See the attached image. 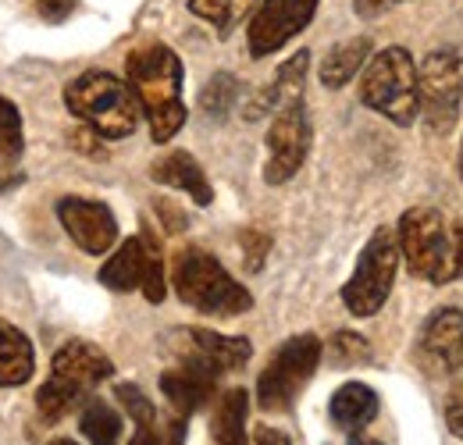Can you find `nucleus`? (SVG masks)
Here are the masks:
<instances>
[{"mask_svg": "<svg viewBox=\"0 0 463 445\" xmlns=\"http://www.w3.org/2000/svg\"><path fill=\"white\" fill-rule=\"evenodd\" d=\"M400 253L413 279L449 285L463 279V222L435 207H410L400 218Z\"/></svg>", "mask_w": 463, "mask_h": 445, "instance_id": "1", "label": "nucleus"}, {"mask_svg": "<svg viewBox=\"0 0 463 445\" xmlns=\"http://www.w3.org/2000/svg\"><path fill=\"white\" fill-rule=\"evenodd\" d=\"M125 79L139 97V108L150 121L154 143H172V136L185 125L182 61H178V54L165 43L139 47L125 61Z\"/></svg>", "mask_w": 463, "mask_h": 445, "instance_id": "2", "label": "nucleus"}, {"mask_svg": "<svg viewBox=\"0 0 463 445\" xmlns=\"http://www.w3.org/2000/svg\"><path fill=\"white\" fill-rule=\"evenodd\" d=\"M64 108L104 139L132 136L143 114L128 79H118L111 71H82L71 79L64 86Z\"/></svg>", "mask_w": 463, "mask_h": 445, "instance_id": "3", "label": "nucleus"}, {"mask_svg": "<svg viewBox=\"0 0 463 445\" xmlns=\"http://www.w3.org/2000/svg\"><path fill=\"white\" fill-rule=\"evenodd\" d=\"M111 374H115V364L104 349H97L93 342H82V338L64 342L51 360V378L43 382V389L36 395L40 417L61 421L68 410L93 399V389L100 382H108Z\"/></svg>", "mask_w": 463, "mask_h": 445, "instance_id": "4", "label": "nucleus"}, {"mask_svg": "<svg viewBox=\"0 0 463 445\" xmlns=\"http://www.w3.org/2000/svg\"><path fill=\"white\" fill-rule=\"evenodd\" d=\"M175 292L185 307L211 317H239L253 307V296L222 268V260L200 246H185L175 257Z\"/></svg>", "mask_w": 463, "mask_h": 445, "instance_id": "5", "label": "nucleus"}, {"mask_svg": "<svg viewBox=\"0 0 463 445\" xmlns=\"http://www.w3.org/2000/svg\"><path fill=\"white\" fill-rule=\"evenodd\" d=\"M360 104L389 118L392 125H413L420 114L417 97V64L406 47H385L371 54L360 75Z\"/></svg>", "mask_w": 463, "mask_h": 445, "instance_id": "6", "label": "nucleus"}, {"mask_svg": "<svg viewBox=\"0 0 463 445\" xmlns=\"http://www.w3.org/2000/svg\"><path fill=\"white\" fill-rule=\"evenodd\" d=\"M400 260H403V253H400L396 228H378L367 239V246L360 250V260L343 285V303L353 317H374L385 307L396 271H400Z\"/></svg>", "mask_w": 463, "mask_h": 445, "instance_id": "7", "label": "nucleus"}, {"mask_svg": "<svg viewBox=\"0 0 463 445\" xmlns=\"http://www.w3.org/2000/svg\"><path fill=\"white\" fill-rule=\"evenodd\" d=\"M417 97L428 132L446 136L463 104V47H439L417 68Z\"/></svg>", "mask_w": 463, "mask_h": 445, "instance_id": "8", "label": "nucleus"}, {"mask_svg": "<svg viewBox=\"0 0 463 445\" xmlns=\"http://www.w3.org/2000/svg\"><path fill=\"white\" fill-rule=\"evenodd\" d=\"M321 338L317 335H292L279 346V353L268 360V367L260 371L257 382V402L268 413H282L289 410L292 399L303 392V385L314 378L317 364H321Z\"/></svg>", "mask_w": 463, "mask_h": 445, "instance_id": "9", "label": "nucleus"}, {"mask_svg": "<svg viewBox=\"0 0 463 445\" xmlns=\"http://www.w3.org/2000/svg\"><path fill=\"white\" fill-rule=\"evenodd\" d=\"M165 349L175 356V364L200 367V371H207L214 378H222L229 371H239L253 356L250 338L218 335V332H207V328H178V332L168 335V346Z\"/></svg>", "mask_w": 463, "mask_h": 445, "instance_id": "10", "label": "nucleus"}, {"mask_svg": "<svg viewBox=\"0 0 463 445\" xmlns=\"http://www.w3.org/2000/svg\"><path fill=\"white\" fill-rule=\"evenodd\" d=\"M314 14H317V0H260L246 29L250 57L260 61V57L279 54L314 22Z\"/></svg>", "mask_w": 463, "mask_h": 445, "instance_id": "11", "label": "nucleus"}, {"mask_svg": "<svg viewBox=\"0 0 463 445\" xmlns=\"http://www.w3.org/2000/svg\"><path fill=\"white\" fill-rule=\"evenodd\" d=\"M310 114L307 104L296 100L289 108L275 111V121L268 128V165H264V182L268 185H282L303 167L310 154Z\"/></svg>", "mask_w": 463, "mask_h": 445, "instance_id": "12", "label": "nucleus"}, {"mask_svg": "<svg viewBox=\"0 0 463 445\" xmlns=\"http://www.w3.org/2000/svg\"><path fill=\"white\" fill-rule=\"evenodd\" d=\"M58 218L71 242L93 257L108 253L118 242V222L108 204L100 200H82V196H64L58 204Z\"/></svg>", "mask_w": 463, "mask_h": 445, "instance_id": "13", "label": "nucleus"}, {"mask_svg": "<svg viewBox=\"0 0 463 445\" xmlns=\"http://www.w3.org/2000/svg\"><path fill=\"white\" fill-rule=\"evenodd\" d=\"M420 360L428 364V371L435 374H453L463 364V310L457 307H442L435 310L417 338Z\"/></svg>", "mask_w": 463, "mask_h": 445, "instance_id": "14", "label": "nucleus"}, {"mask_svg": "<svg viewBox=\"0 0 463 445\" xmlns=\"http://www.w3.org/2000/svg\"><path fill=\"white\" fill-rule=\"evenodd\" d=\"M307 68H310V54H307V51L292 54L289 61L279 68V75H275V79L250 100L246 118L257 121V118H264V114H275V111H282V108H289V104H296V100H303Z\"/></svg>", "mask_w": 463, "mask_h": 445, "instance_id": "15", "label": "nucleus"}, {"mask_svg": "<svg viewBox=\"0 0 463 445\" xmlns=\"http://www.w3.org/2000/svg\"><path fill=\"white\" fill-rule=\"evenodd\" d=\"M150 228L136 239H125L115 250V257L100 268V285H108L111 292H132L143 289L146 268H150Z\"/></svg>", "mask_w": 463, "mask_h": 445, "instance_id": "16", "label": "nucleus"}, {"mask_svg": "<svg viewBox=\"0 0 463 445\" xmlns=\"http://www.w3.org/2000/svg\"><path fill=\"white\" fill-rule=\"evenodd\" d=\"M214 389H218V378L207 374V371H200V367L175 364V367H168V371L161 374V392H165V399L172 402L175 413H182V417L203 410V402L214 395Z\"/></svg>", "mask_w": 463, "mask_h": 445, "instance_id": "17", "label": "nucleus"}, {"mask_svg": "<svg viewBox=\"0 0 463 445\" xmlns=\"http://www.w3.org/2000/svg\"><path fill=\"white\" fill-rule=\"evenodd\" d=\"M150 178L161 182V185H172V189L189 193V200L200 204V207H207V204L214 200V189H211V182H207L200 161H196L193 154H185V150L165 154L157 165L150 167Z\"/></svg>", "mask_w": 463, "mask_h": 445, "instance_id": "18", "label": "nucleus"}, {"mask_svg": "<svg viewBox=\"0 0 463 445\" xmlns=\"http://www.w3.org/2000/svg\"><path fill=\"white\" fill-rule=\"evenodd\" d=\"M33 371H36V356L29 335L14 328L11 321H0V389L25 385Z\"/></svg>", "mask_w": 463, "mask_h": 445, "instance_id": "19", "label": "nucleus"}, {"mask_svg": "<svg viewBox=\"0 0 463 445\" xmlns=\"http://www.w3.org/2000/svg\"><path fill=\"white\" fill-rule=\"evenodd\" d=\"M328 413H332L335 428L353 435L378 417V392L364 382H346L343 389H335L332 402H328Z\"/></svg>", "mask_w": 463, "mask_h": 445, "instance_id": "20", "label": "nucleus"}, {"mask_svg": "<svg viewBox=\"0 0 463 445\" xmlns=\"http://www.w3.org/2000/svg\"><path fill=\"white\" fill-rule=\"evenodd\" d=\"M371 54H374L371 36H353V40L335 43V47L325 54V61H321V86L343 90L349 79L371 61Z\"/></svg>", "mask_w": 463, "mask_h": 445, "instance_id": "21", "label": "nucleus"}, {"mask_svg": "<svg viewBox=\"0 0 463 445\" xmlns=\"http://www.w3.org/2000/svg\"><path fill=\"white\" fill-rule=\"evenodd\" d=\"M246 413H250L246 389H229L218 399L214 421H211V431H214L218 445H246Z\"/></svg>", "mask_w": 463, "mask_h": 445, "instance_id": "22", "label": "nucleus"}, {"mask_svg": "<svg viewBox=\"0 0 463 445\" xmlns=\"http://www.w3.org/2000/svg\"><path fill=\"white\" fill-rule=\"evenodd\" d=\"M79 428L93 445H118V439H121V417H118L115 406L104 402V399H86Z\"/></svg>", "mask_w": 463, "mask_h": 445, "instance_id": "23", "label": "nucleus"}, {"mask_svg": "<svg viewBox=\"0 0 463 445\" xmlns=\"http://www.w3.org/2000/svg\"><path fill=\"white\" fill-rule=\"evenodd\" d=\"M253 4L257 0H189V11L203 22H211L222 36H229L232 29L250 14Z\"/></svg>", "mask_w": 463, "mask_h": 445, "instance_id": "24", "label": "nucleus"}, {"mask_svg": "<svg viewBox=\"0 0 463 445\" xmlns=\"http://www.w3.org/2000/svg\"><path fill=\"white\" fill-rule=\"evenodd\" d=\"M235 100H239V82H235V75H229V71L211 75V82L200 93V108H203V114H211V118H225Z\"/></svg>", "mask_w": 463, "mask_h": 445, "instance_id": "25", "label": "nucleus"}, {"mask_svg": "<svg viewBox=\"0 0 463 445\" xmlns=\"http://www.w3.org/2000/svg\"><path fill=\"white\" fill-rule=\"evenodd\" d=\"M22 143H25V128H22V114L18 108L0 97V157H18L22 154Z\"/></svg>", "mask_w": 463, "mask_h": 445, "instance_id": "26", "label": "nucleus"}, {"mask_svg": "<svg viewBox=\"0 0 463 445\" xmlns=\"http://www.w3.org/2000/svg\"><path fill=\"white\" fill-rule=\"evenodd\" d=\"M115 395L121 399V406L128 410V417L136 421V428H146V431L157 435V410H154V402L143 395V389H136V385H118Z\"/></svg>", "mask_w": 463, "mask_h": 445, "instance_id": "27", "label": "nucleus"}, {"mask_svg": "<svg viewBox=\"0 0 463 445\" xmlns=\"http://www.w3.org/2000/svg\"><path fill=\"white\" fill-rule=\"evenodd\" d=\"M332 356H335L339 364H360V360H371L367 338L349 335V332H339L335 338H332Z\"/></svg>", "mask_w": 463, "mask_h": 445, "instance_id": "28", "label": "nucleus"}, {"mask_svg": "<svg viewBox=\"0 0 463 445\" xmlns=\"http://www.w3.org/2000/svg\"><path fill=\"white\" fill-rule=\"evenodd\" d=\"M239 242H242V253H246V268L250 271H260L264 268V257L271 250V235L268 232H257V228H246L239 235Z\"/></svg>", "mask_w": 463, "mask_h": 445, "instance_id": "29", "label": "nucleus"}, {"mask_svg": "<svg viewBox=\"0 0 463 445\" xmlns=\"http://www.w3.org/2000/svg\"><path fill=\"white\" fill-rule=\"evenodd\" d=\"M75 7H79V0H33V11H36L43 22H51V25L68 22V18L75 14Z\"/></svg>", "mask_w": 463, "mask_h": 445, "instance_id": "30", "label": "nucleus"}, {"mask_svg": "<svg viewBox=\"0 0 463 445\" xmlns=\"http://www.w3.org/2000/svg\"><path fill=\"white\" fill-rule=\"evenodd\" d=\"M157 445H185V417L175 413L172 421H165V428H157Z\"/></svg>", "mask_w": 463, "mask_h": 445, "instance_id": "31", "label": "nucleus"}, {"mask_svg": "<svg viewBox=\"0 0 463 445\" xmlns=\"http://www.w3.org/2000/svg\"><path fill=\"white\" fill-rule=\"evenodd\" d=\"M446 428L463 439V392H453L449 399H446Z\"/></svg>", "mask_w": 463, "mask_h": 445, "instance_id": "32", "label": "nucleus"}, {"mask_svg": "<svg viewBox=\"0 0 463 445\" xmlns=\"http://www.w3.org/2000/svg\"><path fill=\"white\" fill-rule=\"evenodd\" d=\"M392 4H403V0H353V7H356L360 18H378V14H385Z\"/></svg>", "mask_w": 463, "mask_h": 445, "instance_id": "33", "label": "nucleus"}, {"mask_svg": "<svg viewBox=\"0 0 463 445\" xmlns=\"http://www.w3.org/2000/svg\"><path fill=\"white\" fill-rule=\"evenodd\" d=\"M253 445H292L279 428H257V435H253Z\"/></svg>", "mask_w": 463, "mask_h": 445, "instance_id": "34", "label": "nucleus"}, {"mask_svg": "<svg viewBox=\"0 0 463 445\" xmlns=\"http://www.w3.org/2000/svg\"><path fill=\"white\" fill-rule=\"evenodd\" d=\"M128 445H157V435L146 431V428H136V435H132V442Z\"/></svg>", "mask_w": 463, "mask_h": 445, "instance_id": "35", "label": "nucleus"}, {"mask_svg": "<svg viewBox=\"0 0 463 445\" xmlns=\"http://www.w3.org/2000/svg\"><path fill=\"white\" fill-rule=\"evenodd\" d=\"M349 445H385V442H378V439H371V435H364V431H353V435H349Z\"/></svg>", "mask_w": 463, "mask_h": 445, "instance_id": "36", "label": "nucleus"}, {"mask_svg": "<svg viewBox=\"0 0 463 445\" xmlns=\"http://www.w3.org/2000/svg\"><path fill=\"white\" fill-rule=\"evenodd\" d=\"M51 445H75L71 439H58V442H51Z\"/></svg>", "mask_w": 463, "mask_h": 445, "instance_id": "37", "label": "nucleus"}, {"mask_svg": "<svg viewBox=\"0 0 463 445\" xmlns=\"http://www.w3.org/2000/svg\"><path fill=\"white\" fill-rule=\"evenodd\" d=\"M460 178H463V143H460Z\"/></svg>", "mask_w": 463, "mask_h": 445, "instance_id": "38", "label": "nucleus"}]
</instances>
